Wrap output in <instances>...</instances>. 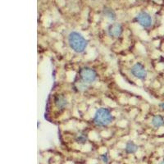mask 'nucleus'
Returning <instances> with one entry per match:
<instances>
[{"mask_svg":"<svg viewBox=\"0 0 164 164\" xmlns=\"http://www.w3.org/2000/svg\"><path fill=\"white\" fill-rule=\"evenodd\" d=\"M75 141L79 145H85L88 141V136L84 131H79L75 136Z\"/></svg>","mask_w":164,"mask_h":164,"instance_id":"10","label":"nucleus"},{"mask_svg":"<svg viewBox=\"0 0 164 164\" xmlns=\"http://www.w3.org/2000/svg\"><path fill=\"white\" fill-rule=\"evenodd\" d=\"M67 43L70 49L76 53H82L86 49L88 41L77 31L70 32L67 36Z\"/></svg>","mask_w":164,"mask_h":164,"instance_id":"1","label":"nucleus"},{"mask_svg":"<svg viewBox=\"0 0 164 164\" xmlns=\"http://www.w3.org/2000/svg\"><path fill=\"white\" fill-rule=\"evenodd\" d=\"M53 103H54L56 109L59 110H63L68 105V100L64 95L58 94L53 98Z\"/></svg>","mask_w":164,"mask_h":164,"instance_id":"7","label":"nucleus"},{"mask_svg":"<svg viewBox=\"0 0 164 164\" xmlns=\"http://www.w3.org/2000/svg\"><path fill=\"white\" fill-rule=\"evenodd\" d=\"M100 159L104 164H108L109 162V157L107 153H103V154H101Z\"/></svg>","mask_w":164,"mask_h":164,"instance_id":"13","label":"nucleus"},{"mask_svg":"<svg viewBox=\"0 0 164 164\" xmlns=\"http://www.w3.org/2000/svg\"><path fill=\"white\" fill-rule=\"evenodd\" d=\"M112 121H113V116L111 111L106 108H99L97 109L93 117V122L99 127L108 126L112 122Z\"/></svg>","mask_w":164,"mask_h":164,"instance_id":"2","label":"nucleus"},{"mask_svg":"<svg viewBox=\"0 0 164 164\" xmlns=\"http://www.w3.org/2000/svg\"><path fill=\"white\" fill-rule=\"evenodd\" d=\"M137 150H138V145L136 143H134L133 141L126 142L125 147L126 153L128 154H133L136 153Z\"/></svg>","mask_w":164,"mask_h":164,"instance_id":"11","label":"nucleus"},{"mask_svg":"<svg viewBox=\"0 0 164 164\" xmlns=\"http://www.w3.org/2000/svg\"><path fill=\"white\" fill-rule=\"evenodd\" d=\"M98 78L97 72L90 67H82L79 71V79L87 85H91Z\"/></svg>","mask_w":164,"mask_h":164,"instance_id":"3","label":"nucleus"},{"mask_svg":"<svg viewBox=\"0 0 164 164\" xmlns=\"http://www.w3.org/2000/svg\"><path fill=\"white\" fill-rule=\"evenodd\" d=\"M151 125L153 126V127L158 129L164 126V117L161 114H158V115H154L152 119H151Z\"/></svg>","mask_w":164,"mask_h":164,"instance_id":"8","label":"nucleus"},{"mask_svg":"<svg viewBox=\"0 0 164 164\" xmlns=\"http://www.w3.org/2000/svg\"><path fill=\"white\" fill-rule=\"evenodd\" d=\"M91 1H97V0H91Z\"/></svg>","mask_w":164,"mask_h":164,"instance_id":"16","label":"nucleus"},{"mask_svg":"<svg viewBox=\"0 0 164 164\" xmlns=\"http://www.w3.org/2000/svg\"><path fill=\"white\" fill-rule=\"evenodd\" d=\"M123 27L119 22H112L107 28V33L112 39H118L122 35Z\"/></svg>","mask_w":164,"mask_h":164,"instance_id":"6","label":"nucleus"},{"mask_svg":"<svg viewBox=\"0 0 164 164\" xmlns=\"http://www.w3.org/2000/svg\"><path fill=\"white\" fill-rule=\"evenodd\" d=\"M130 72L134 77L136 78L139 81H145L148 76V72L146 67L144 64L139 62H137L132 65Z\"/></svg>","mask_w":164,"mask_h":164,"instance_id":"4","label":"nucleus"},{"mask_svg":"<svg viewBox=\"0 0 164 164\" xmlns=\"http://www.w3.org/2000/svg\"><path fill=\"white\" fill-rule=\"evenodd\" d=\"M103 16L108 18V19L110 21V22H115L116 19H117V15H116V12L111 8H109V7H105L103 8Z\"/></svg>","mask_w":164,"mask_h":164,"instance_id":"9","label":"nucleus"},{"mask_svg":"<svg viewBox=\"0 0 164 164\" xmlns=\"http://www.w3.org/2000/svg\"><path fill=\"white\" fill-rule=\"evenodd\" d=\"M74 86L76 89V90L79 92H84L88 88H89V85H87L85 82L78 79L77 81H75V84H74Z\"/></svg>","mask_w":164,"mask_h":164,"instance_id":"12","label":"nucleus"},{"mask_svg":"<svg viewBox=\"0 0 164 164\" xmlns=\"http://www.w3.org/2000/svg\"><path fill=\"white\" fill-rule=\"evenodd\" d=\"M158 164H164V159H162L161 161L159 162Z\"/></svg>","mask_w":164,"mask_h":164,"instance_id":"15","label":"nucleus"},{"mask_svg":"<svg viewBox=\"0 0 164 164\" xmlns=\"http://www.w3.org/2000/svg\"><path fill=\"white\" fill-rule=\"evenodd\" d=\"M136 22L143 28H149L153 24V19L147 12H139L136 17Z\"/></svg>","mask_w":164,"mask_h":164,"instance_id":"5","label":"nucleus"},{"mask_svg":"<svg viewBox=\"0 0 164 164\" xmlns=\"http://www.w3.org/2000/svg\"><path fill=\"white\" fill-rule=\"evenodd\" d=\"M159 107L162 110V111H164V102H162V103H159Z\"/></svg>","mask_w":164,"mask_h":164,"instance_id":"14","label":"nucleus"}]
</instances>
